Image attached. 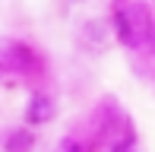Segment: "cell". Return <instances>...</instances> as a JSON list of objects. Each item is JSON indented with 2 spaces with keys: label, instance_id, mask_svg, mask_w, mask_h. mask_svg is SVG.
<instances>
[{
  "label": "cell",
  "instance_id": "2",
  "mask_svg": "<svg viewBox=\"0 0 155 152\" xmlns=\"http://www.w3.org/2000/svg\"><path fill=\"white\" fill-rule=\"evenodd\" d=\"M54 114H57V101L48 92H35L29 108H25V124H29V127H41V124L54 121Z\"/></svg>",
  "mask_w": 155,
  "mask_h": 152
},
{
  "label": "cell",
  "instance_id": "4",
  "mask_svg": "<svg viewBox=\"0 0 155 152\" xmlns=\"http://www.w3.org/2000/svg\"><path fill=\"white\" fill-rule=\"evenodd\" d=\"M51 152H86V146H82L79 140H76V136H63V140L57 143V146H54Z\"/></svg>",
  "mask_w": 155,
  "mask_h": 152
},
{
  "label": "cell",
  "instance_id": "1",
  "mask_svg": "<svg viewBox=\"0 0 155 152\" xmlns=\"http://www.w3.org/2000/svg\"><path fill=\"white\" fill-rule=\"evenodd\" d=\"M152 29H155L152 10L146 3H139V0H127V3H120L114 10V35L130 51L146 48V41L152 38Z\"/></svg>",
  "mask_w": 155,
  "mask_h": 152
},
{
  "label": "cell",
  "instance_id": "3",
  "mask_svg": "<svg viewBox=\"0 0 155 152\" xmlns=\"http://www.w3.org/2000/svg\"><path fill=\"white\" fill-rule=\"evenodd\" d=\"M32 149H35V130H29V127L13 130L3 143V152H32Z\"/></svg>",
  "mask_w": 155,
  "mask_h": 152
}]
</instances>
